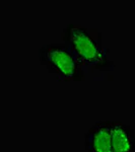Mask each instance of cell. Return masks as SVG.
<instances>
[{"mask_svg": "<svg viewBox=\"0 0 135 152\" xmlns=\"http://www.w3.org/2000/svg\"><path fill=\"white\" fill-rule=\"evenodd\" d=\"M61 40L71 48L85 71L109 72L115 68L109 50L103 46L102 33L76 23H68L61 33Z\"/></svg>", "mask_w": 135, "mask_h": 152, "instance_id": "6da1fadb", "label": "cell"}, {"mask_svg": "<svg viewBox=\"0 0 135 152\" xmlns=\"http://www.w3.org/2000/svg\"><path fill=\"white\" fill-rule=\"evenodd\" d=\"M39 60L59 81H84L85 70L66 43H52L39 49Z\"/></svg>", "mask_w": 135, "mask_h": 152, "instance_id": "7a4b0ae2", "label": "cell"}, {"mask_svg": "<svg viewBox=\"0 0 135 152\" xmlns=\"http://www.w3.org/2000/svg\"><path fill=\"white\" fill-rule=\"evenodd\" d=\"M113 121L97 122L84 134V148L87 152H113Z\"/></svg>", "mask_w": 135, "mask_h": 152, "instance_id": "3957f363", "label": "cell"}, {"mask_svg": "<svg viewBox=\"0 0 135 152\" xmlns=\"http://www.w3.org/2000/svg\"><path fill=\"white\" fill-rule=\"evenodd\" d=\"M113 152H135V131L130 126L113 122Z\"/></svg>", "mask_w": 135, "mask_h": 152, "instance_id": "277c9868", "label": "cell"}]
</instances>
